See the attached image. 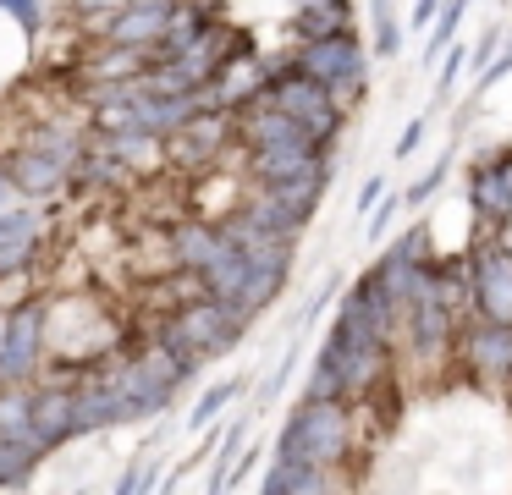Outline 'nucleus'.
<instances>
[{"instance_id": "obj_1", "label": "nucleus", "mask_w": 512, "mask_h": 495, "mask_svg": "<svg viewBox=\"0 0 512 495\" xmlns=\"http://www.w3.org/2000/svg\"><path fill=\"white\" fill-rule=\"evenodd\" d=\"M358 446V407L342 396H303L292 418L281 424L276 457L303 473H336L353 462Z\"/></svg>"}, {"instance_id": "obj_2", "label": "nucleus", "mask_w": 512, "mask_h": 495, "mask_svg": "<svg viewBox=\"0 0 512 495\" xmlns=\"http://www.w3.org/2000/svg\"><path fill=\"white\" fill-rule=\"evenodd\" d=\"M254 325V319H243L232 303H221V297H210V292H199V297H188V303H177L166 319H160V330L155 336L166 341L171 352H177L182 363H188L193 374L204 369L210 358H221V352H232L237 341H243V330Z\"/></svg>"}, {"instance_id": "obj_3", "label": "nucleus", "mask_w": 512, "mask_h": 495, "mask_svg": "<svg viewBox=\"0 0 512 495\" xmlns=\"http://www.w3.org/2000/svg\"><path fill=\"white\" fill-rule=\"evenodd\" d=\"M6 303V297H0ZM50 358V297H17L0 314V385H34Z\"/></svg>"}, {"instance_id": "obj_4", "label": "nucleus", "mask_w": 512, "mask_h": 495, "mask_svg": "<svg viewBox=\"0 0 512 495\" xmlns=\"http://www.w3.org/2000/svg\"><path fill=\"white\" fill-rule=\"evenodd\" d=\"M259 94H265L270 105H281V110H287V116L298 121V127L309 132L314 143L336 149L347 110L336 105V94H331L325 83H314L309 72H298V66H292V55H287V61H276V66H265V88H259Z\"/></svg>"}, {"instance_id": "obj_5", "label": "nucleus", "mask_w": 512, "mask_h": 495, "mask_svg": "<svg viewBox=\"0 0 512 495\" xmlns=\"http://www.w3.org/2000/svg\"><path fill=\"white\" fill-rule=\"evenodd\" d=\"M292 66L309 72L314 83H325L336 94V105L353 110L358 99L369 94V50L358 44V33H325V39H298L292 50Z\"/></svg>"}, {"instance_id": "obj_6", "label": "nucleus", "mask_w": 512, "mask_h": 495, "mask_svg": "<svg viewBox=\"0 0 512 495\" xmlns=\"http://www.w3.org/2000/svg\"><path fill=\"white\" fill-rule=\"evenodd\" d=\"M452 363L474 385H485V391H507L512 385V325H496V319H479V314H474V325L463 319L452 341Z\"/></svg>"}, {"instance_id": "obj_7", "label": "nucleus", "mask_w": 512, "mask_h": 495, "mask_svg": "<svg viewBox=\"0 0 512 495\" xmlns=\"http://www.w3.org/2000/svg\"><path fill=\"white\" fill-rule=\"evenodd\" d=\"M457 325H463V314H452V308H446L441 297H419V303H408V308L397 314V341L408 347V358H413V363L435 369V363L452 358Z\"/></svg>"}, {"instance_id": "obj_8", "label": "nucleus", "mask_w": 512, "mask_h": 495, "mask_svg": "<svg viewBox=\"0 0 512 495\" xmlns=\"http://www.w3.org/2000/svg\"><path fill=\"white\" fill-rule=\"evenodd\" d=\"M243 171L254 187H276V182H292V176H309V171H336V149H325L314 138L254 143V149H243Z\"/></svg>"}, {"instance_id": "obj_9", "label": "nucleus", "mask_w": 512, "mask_h": 495, "mask_svg": "<svg viewBox=\"0 0 512 495\" xmlns=\"http://www.w3.org/2000/svg\"><path fill=\"white\" fill-rule=\"evenodd\" d=\"M331 336L336 341H386V347H397V303L380 292L375 275H364L353 292H342Z\"/></svg>"}, {"instance_id": "obj_10", "label": "nucleus", "mask_w": 512, "mask_h": 495, "mask_svg": "<svg viewBox=\"0 0 512 495\" xmlns=\"http://www.w3.org/2000/svg\"><path fill=\"white\" fill-rule=\"evenodd\" d=\"M45 231H50L45 204H6L0 209V286L23 281V275L39 264Z\"/></svg>"}, {"instance_id": "obj_11", "label": "nucleus", "mask_w": 512, "mask_h": 495, "mask_svg": "<svg viewBox=\"0 0 512 495\" xmlns=\"http://www.w3.org/2000/svg\"><path fill=\"white\" fill-rule=\"evenodd\" d=\"M468 264H474V314L512 325V248L479 237L468 248Z\"/></svg>"}, {"instance_id": "obj_12", "label": "nucleus", "mask_w": 512, "mask_h": 495, "mask_svg": "<svg viewBox=\"0 0 512 495\" xmlns=\"http://www.w3.org/2000/svg\"><path fill=\"white\" fill-rule=\"evenodd\" d=\"M166 231H171V264H177V270H193V275H204V264L226 248L221 220H204V215H182V220H171Z\"/></svg>"}, {"instance_id": "obj_13", "label": "nucleus", "mask_w": 512, "mask_h": 495, "mask_svg": "<svg viewBox=\"0 0 512 495\" xmlns=\"http://www.w3.org/2000/svg\"><path fill=\"white\" fill-rule=\"evenodd\" d=\"M171 6H177V0H127V6L111 17L105 39L133 44V50H149V55H155L160 33H166V22H171Z\"/></svg>"}, {"instance_id": "obj_14", "label": "nucleus", "mask_w": 512, "mask_h": 495, "mask_svg": "<svg viewBox=\"0 0 512 495\" xmlns=\"http://www.w3.org/2000/svg\"><path fill=\"white\" fill-rule=\"evenodd\" d=\"M34 429L45 435L50 451H61L67 440H78L72 429V380H34Z\"/></svg>"}, {"instance_id": "obj_15", "label": "nucleus", "mask_w": 512, "mask_h": 495, "mask_svg": "<svg viewBox=\"0 0 512 495\" xmlns=\"http://www.w3.org/2000/svg\"><path fill=\"white\" fill-rule=\"evenodd\" d=\"M0 440L34 451L39 462L50 457L45 435L34 429V385H0Z\"/></svg>"}, {"instance_id": "obj_16", "label": "nucleus", "mask_w": 512, "mask_h": 495, "mask_svg": "<svg viewBox=\"0 0 512 495\" xmlns=\"http://www.w3.org/2000/svg\"><path fill=\"white\" fill-rule=\"evenodd\" d=\"M468 215H474L479 231H490L496 220L512 215V193H507V182L496 176L490 160H479L474 171H468Z\"/></svg>"}, {"instance_id": "obj_17", "label": "nucleus", "mask_w": 512, "mask_h": 495, "mask_svg": "<svg viewBox=\"0 0 512 495\" xmlns=\"http://www.w3.org/2000/svg\"><path fill=\"white\" fill-rule=\"evenodd\" d=\"M353 22V0H303L298 17H292V33L298 39H325V33H347Z\"/></svg>"}, {"instance_id": "obj_18", "label": "nucleus", "mask_w": 512, "mask_h": 495, "mask_svg": "<svg viewBox=\"0 0 512 495\" xmlns=\"http://www.w3.org/2000/svg\"><path fill=\"white\" fill-rule=\"evenodd\" d=\"M281 286H287V270H259V264H248V281H243V292L232 297V308L243 319H259L281 297Z\"/></svg>"}, {"instance_id": "obj_19", "label": "nucleus", "mask_w": 512, "mask_h": 495, "mask_svg": "<svg viewBox=\"0 0 512 495\" xmlns=\"http://www.w3.org/2000/svg\"><path fill=\"white\" fill-rule=\"evenodd\" d=\"M237 396H243V385H237V380H221V385H210V391H204L199 402H193V413H188V429H210L215 418H221L226 407L237 402Z\"/></svg>"}, {"instance_id": "obj_20", "label": "nucleus", "mask_w": 512, "mask_h": 495, "mask_svg": "<svg viewBox=\"0 0 512 495\" xmlns=\"http://www.w3.org/2000/svg\"><path fill=\"white\" fill-rule=\"evenodd\" d=\"M39 457L23 446H12V440H0V490H23L28 479H34Z\"/></svg>"}, {"instance_id": "obj_21", "label": "nucleus", "mask_w": 512, "mask_h": 495, "mask_svg": "<svg viewBox=\"0 0 512 495\" xmlns=\"http://www.w3.org/2000/svg\"><path fill=\"white\" fill-rule=\"evenodd\" d=\"M50 11H56V0H0V17H12L23 33H45Z\"/></svg>"}, {"instance_id": "obj_22", "label": "nucleus", "mask_w": 512, "mask_h": 495, "mask_svg": "<svg viewBox=\"0 0 512 495\" xmlns=\"http://www.w3.org/2000/svg\"><path fill=\"white\" fill-rule=\"evenodd\" d=\"M463 6H468V0H446V6H441V17L430 22V44H424V55H441L446 44H452V33H457V17H463Z\"/></svg>"}, {"instance_id": "obj_23", "label": "nucleus", "mask_w": 512, "mask_h": 495, "mask_svg": "<svg viewBox=\"0 0 512 495\" xmlns=\"http://www.w3.org/2000/svg\"><path fill=\"white\" fill-rule=\"evenodd\" d=\"M160 462H133V473H122V479H116V490L122 495H144V490H160Z\"/></svg>"}, {"instance_id": "obj_24", "label": "nucleus", "mask_w": 512, "mask_h": 495, "mask_svg": "<svg viewBox=\"0 0 512 495\" xmlns=\"http://www.w3.org/2000/svg\"><path fill=\"white\" fill-rule=\"evenodd\" d=\"M446 171H452V160H435V165H430V171H424V176H419V182H413V187H408V204H413V209H424V198H435V187H441V182H446Z\"/></svg>"}, {"instance_id": "obj_25", "label": "nucleus", "mask_w": 512, "mask_h": 495, "mask_svg": "<svg viewBox=\"0 0 512 495\" xmlns=\"http://www.w3.org/2000/svg\"><path fill=\"white\" fill-rule=\"evenodd\" d=\"M463 66H468V50L452 39V44H446V66H441V83H435V88H441V94H452L457 77H463Z\"/></svg>"}, {"instance_id": "obj_26", "label": "nucleus", "mask_w": 512, "mask_h": 495, "mask_svg": "<svg viewBox=\"0 0 512 495\" xmlns=\"http://www.w3.org/2000/svg\"><path fill=\"white\" fill-rule=\"evenodd\" d=\"M507 72H512V44H507V50H501V55H490V66H485V72H479L474 94H485V88L496 83V77H507Z\"/></svg>"}, {"instance_id": "obj_27", "label": "nucleus", "mask_w": 512, "mask_h": 495, "mask_svg": "<svg viewBox=\"0 0 512 495\" xmlns=\"http://www.w3.org/2000/svg\"><path fill=\"white\" fill-rule=\"evenodd\" d=\"M375 11H380V55H397V22H391V11H386V0H375Z\"/></svg>"}, {"instance_id": "obj_28", "label": "nucleus", "mask_w": 512, "mask_h": 495, "mask_svg": "<svg viewBox=\"0 0 512 495\" xmlns=\"http://www.w3.org/2000/svg\"><path fill=\"white\" fill-rule=\"evenodd\" d=\"M441 6H446V0H413V17H408V28H413V33H424L435 17H441Z\"/></svg>"}, {"instance_id": "obj_29", "label": "nucleus", "mask_w": 512, "mask_h": 495, "mask_svg": "<svg viewBox=\"0 0 512 495\" xmlns=\"http://www.w3.org/2000/svg\"><path fill=\"white\" fill-rule=\"evenodd\" d=\"M490 165H496V176L507 182V193H512V149H496V154H485Z\"/></svg>"}, {"instance_id": "obj_30", "label": "nucleus", "mask_w": 512, "mask_h": 495, "mask_svg": "<svg viewBox=\"0 0 512 495\" xmlns=\"http://www.w3.org/2000/svg\"><path fill=\"white\" fill-rule=\"evenodd\" d=\"M419 138H424V116H419V121H408V132L397 138V154H413V143H419Z\"/></svg>"}, {"instance_id": "obj_31", "label": "nucleus", "mask_w": 512, "mask_h": 495, "mask_svg": "<svg viewBox=\"0 0 512 495\" xmlns=\"http://www.w3.org/2000/svg\"><path fill=\"white\" fill-rule=\"evenodd\" d=\"M375 198H380V176H369V182H364V198H358V209H369Z\"/></svg>"}, {"instance_id": "obj_32", "label": "nucleus", "mask_w": 512, "mask_h": 495, "mask_svg": "<svg viewBox=\"0 0 512 495\" xmlns=\"http://www.w3.org/2000/svg\"><path fill=\"white\" fill-rule=\"evenodd\" d=\"M6 204H17V193H12V182H6V165H0V209Z\"/></svg>"}, {"instance_id": "obj_33", "label": "nucleus", "mask_w": 512, "mask_h": 495, "mask_svg": "<svg viewBox=\"0 0 512 495\" xmlns=\"http://www.w3.org/2000/svg\"><path fill=\"white\" fill-rule=\"evenodd\" d=\"M507 402H512V385H507Z\"/></svg>"}]
</instances>
